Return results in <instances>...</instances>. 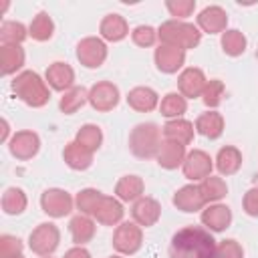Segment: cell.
<instances>
[{"label": "cell", "mask_w": 258, "mask_h": 258, "mask_svg": "<svg viewBox=\"0 0 258 258\" xmlns=\"http://www.w3.org/2000/svg\"><path fill=\"white\" fill-rule=\"evenodd\" d=\"M216 246L210 230L185 226L171 236L169 258H216Z\"/></svg>", "instance_id": "6da1fadb"}, {"label": "cell", "mask_w": 258, "mask_h": 258, "mask_svg": "<svg viewBox=\"0 0 258 258\" xmlns=\"http://www.w3.org/2000/svg\"><path fill=\"white\" fill-rule=\"evenodd\" d=\"M10 89L24 105H28L32 109H40L50 101V89H48L46 81L34 71L18 73L12 79Z\"/></svg>", "instance_id": "7a4b0ae2"}, {"label": "cell", "mask_w": 258, "mask_h": 258, "mask_svg": "<svg viewBox=\"0 0 258 258\" xmlns=\"http://www.w3.org/2000/svg\"><path fill=\"white\" fill-rule=\"evenodd\" d=\"M157 38L161 44L177 46L181 50L196 48L202 42V30L185 20H165L157 28Z\"/></svg>", "instance_id": "3957f363"}, {"label": "cell", "mask_w": 258, "mask_h": 258, "mask_svg": "<svg viewBox=\"0 0 258 258\" xmlns=\"http://www.w3.org/2000/svg\"><path fill=\"white\" fill-rule=\"evenodd\" d=\"M161 143V129L151 121L137 123L129 133V151L139 159L157 157Z\"/></svg>", "instance_id": "277c9868"}, {"label": "cell", "mask_w": 258, "mask_h": 258, "mask_svg": "<svg viewBox=\"0 0 258 258\" xmlns=\"http://www.w3.org/2000/svg\"><path fill=\"white\" fill-rule=\"evenodd\" d=\"M60 244V230L52 222L38 224L28 236V248L36 256H52Z\"/></svg>", "instance_id": "5b68a950"}, {"label": "cell", "mask_w": 258, "mask_h": 258, "mask_svg": "<svg viewBox=\"0 0 258 258\" xmlns=\"http://www.w3.org/2000/svg\"><path fill=\"white\" fill-rule=\"evenodd\" d=\"M113 248L121 254V256H131L135 252L141 250L143 244V232L141 226L135 222H121L119 226H115L113 232Z\"/></svg>", "instance_id": "8992f818"}, {"label": "cell", "mask_w": 258, "mask_h": 258, "mask_svg": "<svg viewBox=\"0 0 258 258\" xmlns=\"http://www.w3.org/2000/svg\"><path fill=\"white\" fill-rule=\"evenodd\" d=\"M40 208L46 216L58 220V218H64L73 212L75 208V200L73 196L67 191V189H60V187H48L40 194Z\"/></svg>", "instance_id": "52a82bcc"}, {"label": "cell", "mask_w": 258, "mask_h": 258, "mask_svg": "<svg viewBox=\"0 0 258 258\" xmlns=\"http://www.w3.org/2000/svg\"><path fill=\"white\" fill-rule=\"evenodd\" d=\"M107 44L101 36H85L77 44V60L85 69H99L107 60Z\"/></svg>", "instance_id": "ba28073f"}, {"label": "cell", "mask_w": 258, "mask_h": 258, "mask_svg": "<svg viewBox=\"0 0 258 258\" xmlns=\"http://www.w3.org/2000/svg\"><path fill=\"white\" fill-rule=\"evenodd\" d=\"M212 169H214V159L204 149H191V151H187V155H185V159L181 163L183 177L189 179L191 183L204 181L208 175H212Z\"/></svg>", "instance_id": "9c48e42d"}, {"label": "cell", "mask_w": 258, "mask_h": 258, "mask_svg": "<svg viewBox=\"0 0 258 258\" xmlns=\"http://www.w3.org/2000/svg\"><path fill=\"white\" fill-rule=\"evenodd\" d=\"M119 87L111 81H99L89 89V105L99 113H109L119 105Z\"/></svg>", "instance_id": "30bf717a"}, {"label": "cell", "mask_w": 258, "mask_h": 258, "mask_svg": "<svg viewBox=\"0 0 258 258\" xmlns=\"http://www.w3.org/2000/svg\"><path fill=\"white\" fill-rule=\"evenodd\" d=\"M40 149V137L38 133L30 131V129H22V131H16L10 141H8V151L12 157L20 159V161H28L32 159Z\"/></svg>", "instance_id": "8fae6325"}, {"label": "cell", "mask_w": 258, "mask_h": 258, "mask_svg": "<svg viewBox=\"0 0 258 258\" xmlns=\"http://www.w3.org/2000/svg\"><path fill=\"white\" fill-rule=\"evenodd\" d=\"M153 60H155V67L159 73L175 75L185 62V50H181L177 46H169V44H159L153 52Z\"/></svg>", "instance_id": "7c38bea8"}, {"label": "cell", "mask_w": 258, "mask_h": 258, "mask_svg": "<svg viewBox=\"0 0 258 258\" xmlns=\"http://www.w3.org/2000/svg\"><path fill=\"white\" fill-rule=\"evenodd\" d=\"M44 81L52 91L58 93H67L69 89L75 87V71L69 62L64 60H54L48 64L46 73H44Z\"/></svg>", "instance_id": "4fadbf2b"}, {"label": "cell", "mask_w": 258, "mask_h": 258, "mask_svg": "<svg viewBox=\"0 0 258 258\" xmlns=\"http://www.w3.org/2000/svg\"><path fill=\"white\" fill-rule=\"evenodd\" d=\"M206 83H208V79H206L202 69L187 67L177 77V93L183 95L185 99H198V97H202Z\"/></svg>", "instance_id": "5bb4252c"}, {"label": "cell", "mask_w": 258, "mask_h": 258, "mask_svg": "<svg viewBox=\"0 0 258 258\" xmlns=\"http://www.w3.org/2000/svg\"><path fill=\"white\" fill-rule=\"evenodd\" d=\"M131 216H133V222L139 224L141 228H151L161 218V204L155 198L141 196L137 202H133Z\"/></svg>", "instance_id": "9a60e30c"}, {"label": "cell", "mask_w": 258, "mask_h": 258, "mask_svg": "<svg viewBox=\"0 0 258 258\" xmlns=\"http://www.w3.org/2000/svg\"><path fill=\"white\" fill-rule=\"evenodd\" d=\"M173 206L179 210V212H185V214H194V212H200L204 210L208 204L202 196V189H200V183H187L183 187H179L175 194H173Z\"/></svg>", "instance_id": "2e32d148"}, {"label": "cell", "mask_w": 258, "mask_h": 258, "mask_svg": "<svg viewBox=\"0 0 258 258\" xmlns=\"http://www.w3.org/2000/svg\"><path fill=\"white\" fill-rule=\"evenodd\" d=\"M202 224L210 232H224L232 224V210L226 204H208L200 216Z\"/></svg>", "instance_id": "e0dca14e"}, {"label": "cell", "mask_w": 258, "mask_h": 258, "mask_svg": "<svg viewBox=\"0 0 258 258\" xmlns=\"http://www.w3.org/2000/svg\"><path fill=\"white\" fill-rule=\"evenodd\" d=\"M198 28L202 32H208V34H222L228 26V14L222 6L218 4H212V6H206L200 14H198Z\"/></svg>", "instance_id": "ac0fdd59"}, {"label": "cell", "mask_w": 258, "mask_h": 258, "mask_svg": "<svg viewBox=\"0 0 258 258\" xmlns=\"http://www.w3.org/2000/svg\"><path fill=\"white\" fill-rule=\"evenodd\" d=\"M125 210H123V202L113 198V196H103L93 218L101 224V226H119L123 222Z\"/></svg>", "instance_id": "d6986e66"}, {"label": "cell", "mask_w": 258, "mask_h": 258, "mask_svg": "<svg viewBox=\"0 0 258 258\" xmlns=\"http://www.w3.org/2000/svg\"><path fill=\"white\" fill-rule=\"evenodd\" d=\"M127 105L137 113H151L159 107V95L151 87H133L127 93Z\"/></svg>", "instance_id": "ffe728a7"}, {"label": "cell", "mask_w": 258, "mask_h": 258, "mask_svg": "<svg viewBox=\"0 0 258 258\" xmlns=\"http://www.w3.org/2000/svg\"><path fill=\"white\" fill-rule=\"evenodd\" d=\"M99 34L105 42H121L129 34V24L121 14L113 12V14L103 16L99 24Z\"/></svg>", "instance_id": "44dd1931"}, {"label": "cell", "mask_w": 258, "mask_h": 258, "mask_svg": "<svg viewBox=\"0 0 258 258\" xmlns=\"http://www.w3.org/2000/svg\"><path fill=\"white\" fill-rule=\"evenodd\" d=\"M194 123L187 119H169L163 127H161V135L165 141H173L179 145H189L194 141Z\"/></svg>", "instance_id": "7402d4cb"}, {"label": "cell", "mask_w": 258, "mask_h": 258, "mask_svg": "<svg viewBox=\"0 0 258 258\" xmlns=\"http://www.w3.org/2000/svg\"><path fill=\"white\" fill-rule=\"evenodd\" d=\"M194 127H196V131L202 137H206V139H218L224 133V117H222V113L210 109V111L198 115Z\"/></svg>", "instance_id": "603a6c76"}, {"label": "cell", "mask_w": 258, "mask_h": 258, "mask_svg": "<svg viewBox=\"0 0 258 258\" xmlns=\"http://www.w3.org/2000/svg\"><path fill=\"white\" fill-rule=\"evenodd\" d=\"M62 159H64V163H67L71 169H75V171H85V169H89V167L93 165V153H91L89 149H85L83 145H79L75 139L64 145V149H62Z\"/></svg>", "instance_id": "cb8c5ba5"}, {"label": "cell", "mask_w": 258, "mask_h": 258, "mask_svg": "<svg viewBox=\"0 0 258 258\" xmlns=\"http://www.w3.org/2000/svg\"><path fill=\"white\" fill-rule=\"evenodd\" d=\"M24 58H26V54H24V48L20 44H4L0 48V69H2V75L4 77L16 75L24 67Z\"/></svg>", "instance_id": "d4e9b609"}, {"label": "cell", "mask_w": 258, "mask_h": 258, "mask_svg": "<svg viewBox=\"0 0 258 258\" xmlns=\"http://www.w3.org/2000/svg\"><path fill=\"white\" fill-rule=\"evenodd\" d=\"M185 155H187L185 145H179V143H173V141H165L163 139V143H161L155 159H157L159 167H163V169H177V167H181Z\"/></svg>", "instance_id": "484cf974"}, {"label": "cell", "mask_w": 258, "mask_h": 258, "mask_svg": "<svg viewBox=\"0 0 258 258\" xmlns=\"http://www.w3.org/2000/svg\"><path fill=\"white\" fill-rule=\"evenodd\" d=\"M69 232H71V238H73L75 246H85L87 242H91L95 238L97 226H95V220L91 216L79 214L69 222Z\"/></svg>", "instance_id": "4316f807"}, {"label": "cell", "mask_w": 258, "mask_h": 258, "mask_svg": "<svg viewBox=\"0 0 258 258\" xmlns=\"http://www.w3.org/2000/svg\"><path fill=\"white\" fill-rule=\"evenodd\" d=\"M214 165L220 171V175H234L242 167V151L234 145H224L218 151V155L214 159Z\"/></svg>", "instance_id": "83f0119b"}, {"label": "cell", "mask_w": 258, "mask_h": 258, "mask_svg": "<svg viewBox=\"0 0 258 258\" xmlns=\"http://www.w3.org/2000/svg\"><path fill=\"white\" fill-rule=\"evenodd\" d=\"M145 191V183L139 175H123L115 183V198L121 202H137Z\"/></svg>", "instance_id": "f1b7e54d"}, {"label": "cell", "mask_w": 258, "mask_h": 258, "mask_svg": "<svg viewBox=\"0 0 258 258\" xmlns=\"http://www.w3.org/2000/svg\"><path fill=\"white\" fill-rule=\"evenodd\" d=\"M0 204H2V212L6 216H20L28 206V198H26L24 189H20V187H6Z\"/></svg>", "instance_id": "f546056e"}, {"label": "cell", "mask_w": 258, "mask_h": 258, "mask_svg": "<svg viewBox=\"0 0 258 258\" xmlns=\"http://www.w3.org/2000/svg\"><path fill=\"white\" fill-rule=\"evenodd\" d=\"M52 34H54V22H52V18L44 10L38 12L32 18V22L28 24V36L32 40H36V42H46V40L52 38Z\"/></svg>", "instance_id": "4dcf8cb0"}, {"label": "cell", "mask_w": 258, "mask_h": 258, "mask_svg": "<svg viewBox=\"0 0 258 258\" xmlns=\"http://www.w3.org/2000/svg\"><path fill=\"white\" fill-rule=\"evenodd\" d=\"M159 113L165 119H181L183 113L187 111V99L179 93H167L161 101H159Z\"/></svg>", "instance_id": "1f68e13d"}, {"label": "cell", "mask_w": 258, "mask_h": 258, "mask_svg": "<svg viewBox=\"0 0 258 258\" xmlns=\"http://www.w3.org/2000/svg\"><path fill=\"white\" fill-rule=\"evenodd\" d=\"M220 44H222V50L228 56H240V54H244V50L248 46V40H246L244 32H240L238 28H226L222 32Z\"/></svg>", "instance_id": "d6a6232c"}, {"label": "cell", "mask_w": 258, "mask_h": 258, "mask_svg": "<svg viewBox=\"0 0 258 258\" xmlns=\"http://www.w3.org/2000/svg\"><path fill=\"white\" fill-rule=\"evenodd\" d=\"M85 103H89V91L85 87H73L67 93H62L60 101H58V109L64 115H73L77 113Z\"/></svg>", "instance_id": "836d02e7"}, {"label": "cell", "mask_w": 258, "mask_h": 258, "mask_svg": "<svg viewBox=\"0 0 258 258\" xmlns=\"http://www.w3.org/2000/svg\"><path fill=\"white\" fill-rule=\"evenodd\" d=\"M75 141H77L79 145H83L85 149H89L91 153H95V151L101 147V143H103V131H101V127L95 125V123H85V125L77 131Z\"/></svg>", "instance_id": "e575fe53"}, {"label": "cell", "mask_w": 258, "mask_h": 258, "mask_svg": "<svg viewBox=\"0 0 258 258\" xmlns=\"http://www.w3.org/2000/svg\"><path fill=\"white\" fill-rule=\"evenodd\" d=\"M200 189H202V196H204L206 204H218L228 194L226 181L218 175H208L204 181H200Z\"/></svg>", "instance_id": "d590c367"}, {"label": "cell", "mask_w": 258, "mask_h": 258, "mask_svg": "<svg viewBox=\"0 0 258 258\" xmlns=\"http://www.w3.org/2000/svg\"><path fill=\"white\" fill-rule=\"evenodd\" d=\"M28 36V28L16 20H4L0 26V42L4 44H22Z\"/></svg>", "instance_id": "8d00e7d4"}, {"label": "cell", "mask_w": 258, "mask_h": 258, "mask_svg": "<svg viewBox=\"0 0 258 258\" xmlns=\"http://www.w3.org/2000/svg\"><path fill=\"white\" fill-rule=\"evenodd\" d=\"M103 196H105V194H101V191L95 189V187H85V189H81V191L75 196V208H77L81 214H85V216H93Z\"/></svg>", "instance_id": "74e56055"}, {"label": "cell", "mask_w": 258, "mask_h": 258, "mask_svg": "<svg viewBox=\"0 0 258 258\" xmlns=\"http://www.w3.org/2000/svg\"><path fill=\"white\" fill-rule=\"evenodd\" d=\"M224 93H226L224 83L220 79H210L206 83L204 93H202V101H204V105L208 109H214L216 111V107H220V103L224 101Z\"/></svg>", "instance_id": "f35d334b"}, {"label": "cell", "mask_w": 258, "mask_h": 258, "mask_svg": "<svg viewBox=\"0 0 258 258\" xmlns=\"http://www.w3.org/2000/svg\"><path fill=\"white\" fill-rule=\"evenodd\" d=\"M131 40L141 48H149L157 42V28L149 24H139L131 30Z\"/></svg>", "instance_id": "ab89813d"}, {"label": "cell", "mask_w": 258, "mask_h": 258, "mask_svg": "<svg viewBox=\"0 0 258 258\" xmlns=\"http://www.w3.org/2000/svg\"><path fill=\"white\" fill-rule=\"evenodd\" d=\"M24 244L18 236L12 234H2L0 236V258H18L22 256Z\"/></svg>", "instance_id": "60d3db41"}, {"label": "cell", "mask_w": 258, "mask_h": 258, "mask_svg": "<svg viewBox=\"0 0 258 258\" xmlns=\"http://www.w3.org/2000/svg\"><path fill=\"white\" fill-rule=\"evenodd\" d=\"M167 12L173 16V20H185L196 10V0H167L165 2Z\"/></svg>", "instance_id": "b9f144b4"}, {"label": "cell", "mask_w": 258, "mask_h": 258, "mask_svg": "<svg viewBox=\"0 0 258 258\" xmlns=\"http://www.w3.org/2000/svg\"><path fill=\"white\" fill-rule=\"evenodd\" d=\"M216 258H244V248L238 240L226 238L216 246Z\"/></svg>", "instance_id": "7bdbcfd3"}, {"label": "cell", "mask_w": 258, "mask_h": 258, "mask_svg": "<svg viewBox=\"0 0 258 258\" xmlns=\"http://www.w3.org/2000/svg\"><path fill=\"white\" fill-rule=\"evenodd\" d=\"M242 210L252 216V218H258V187H250L244 198H242Z\"/></svg>", "instance_id": "ee69618b"}, {"label": "cell", "mask_w": 258, "mask_h": 258, "mask_svg": "<svg viewBox=\"0 0 258 258\" xmlns=\"http://www.w3.org/2000/svg\"><path fill=\"white\" fill-rule=\"evenodd\" d=\"M62 258H93V256H91V252L85 246H73L71 250L64 252Z\"/></svg>", "instance_id": "f6af8a7d"}, {"label": "cell", "mask_w": 258, "mask_h": 258, "mask_svg": "<svg viewBox=\"0 0 258 258\" xmlns=\"http://www.w3.org/2000/svg\"><path fill=\"white\" fill-rule=\"evenodd\" d=\"M0 139L6 141V143L10 141V139H8V121H6V119H2V135H0Z\"/></svg>", "instance_id": "bcb514c9"}, {"label": "cell", "mask_w": 258, "mask_h": 258, "mask_svg": "<svg viewBox=\"0 0 258 258\" xmlns=\"http://www.w3.org/2000/svg\"><path fill=\"white\" fill-rule=\"evenodd\" d=\"M109 258H123V256H121V254H117V256H109Z\"/></svg>", "instance_id": "7dc6e473"}, {"label": "cell", "mask_w": 258, "mask_h": 258, "mask_svg": "<svg viewBox=\"0 0 258 258\" xmlns=\"http://www.w3.org/2000/svg\"><path fill=\"white\" fill-rule=\"evenodd\" d=\"M40 258H52V256H40Z\"/></svg>", "instance_id": "c3c4849f"}, {"label": "cell", "mask_w": 258, "mask_h": 258, "mask_svg": "<svg viewBox=\"0 0 258 258\" xmlns=\"http://www.w3.org/2000/svg\"><path fill=\"white\" fill-rule=\"evenodd\" d=\"M18 258H24V256H18Z\"/></svg>", "instance_id": "681fc988"}]
</instances>
